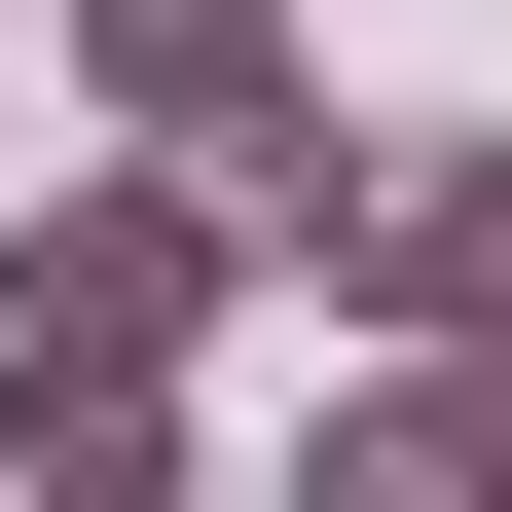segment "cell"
Returning a JSON list of instances; mask_svg holds the SVG:
<instances>
[{
    "instance_id": "8992f818",
    "label": "cell",
    "mask_w": 512,
    "mask_h": 512,
    "mask_svg": "<svg viewBox=\"0 0 512 512\" xmlns=\"http://www.w3.org/2000/svg\"><path fill=\"white\" fill-rule=\"evenodd\" d=\"M439 366H476V403H512V293H476V330H439Z\"/></svg>"
},
{
    "instance_id": "7a4b0ae2",
    "label": "cell",
    "mask_w": 512,
    "mask_h": 512,
    "mask_svg": "<svg viewBox=\"0 0 512 512\" xmlns=\"http://www.w3.org/2000/svg\"><path fill=\"white\" fill-rule=\"evenodd\" d=\"M220 293H256V183H0V366H183V330H220Z\"/></svg>"
},
{
    "instance_id": "3957f363",
    "label": "cell",
    "mask_w": 512,
    "mask_h": 512,
    "mask_svg": "<svg viewBox=\"0 0 512 512\" xmlns=\"http://www.w3.org/2000/svg\"><path fill=\"white\" fill-rule=\"evenodd\" d=\"M74 110L183 147V183H256V147H293V0H74Z\"/></svg>"
},
{
    "instance_id": "5b68a950",
    "label": "cell",
    "mask_w": 512,
    "mask_h": 512,
    "mask_svg": "<svg viewBox=\"0 0 512 512\" xmlns=\"http://www.w3.org/2000/svg\"><path fill=\"white\" fill-rule=\"evenodd\" d=\"M0 476L37 512H183L220 439H183V366H0Z\"/></svg>"
},
{
    "instance_id": "6da1fadb",
    "label": "cell",
    "mask_w": 512,
    "mask_h": 512,
    "mask_svg": "<svg viewBox=\"0 0 512 512\" xmlns=\"http://www.w3.org/2000/svg\"><path fill=\"white\" fill-rule=\"evenodd\" d=\"M256 256H293L330 330H476V293H512V110H403V147L293 110V147H256Z\"/></svg>"
},
{
    "instance_id": "277c9868",
    "label": "cell",
    "mask_w": 512,
    "mask_h": 512,
    "mask_svg": "<svg viewBox=\"0 0 512 512\" xmlns=\"http://www.w3.org/2000/svg\"><path fill=\"white\" fill-rule=\"evenodd\" d=\"M293 512H512V403H476L439 330H366V366H330V439H293Z\"/></svg>"
}]
</instances>
